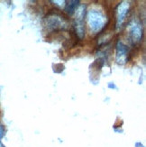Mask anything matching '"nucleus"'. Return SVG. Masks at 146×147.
Here are the masks:
<instances>
[{"label":"nucleus","instance_id":"f257e3e1","mask_svg":"<svg viewBox=\"0 0 146 147\" xmlns=\"http://www.w3.org/2000/svg\"><path fill=\"white\" fill-rule=\"evenodd\" d=\"M106 22V17L101 11L90 10L87 14V23L93 34H98L102 30Z\"/></svg>","mask_w":146,"mask_h":147},{"label":"nucleus","instance_id":"f03ea898","mask_svg":"<svg viewBox=\"0 0 146 147\" xmlns=\"http://www.w3.org/2000/svg\"><path fill=\"white\" fill-rule=\"evenodd\" d=\"M84 15H85V5H80L76 10V18H75V27L76 33L79 38H83L85 34L84 29Z\"/></svg>","mask_w":146,"mask_h":147},{"label":"nucleus","instance_id":"7ed1b4c3","mask_svg":"<svg viewBox=\"0 0 146 147\" xmlns=\"http://www.w3.org/2000/svg\"><path fill=\"white\" fill-rule=\"evenodd\" d=\"M129 34L131 37V40L134 43H137L141 42L143 37V29L142 25L138 22L133 21L129 24Z\"/></svg>","mask_w":146,"mask_h":147},{"label":"nucleus","instance_id":"20e7f679","mask_svg":"<svg viewBox=\"0 0 146 147\" xmlns=\"http://www.w3.org/2000/svg\"><path fill=\"white\" fill-rule=\"evenodd\" d=\"M129 3L128 2H122L118 5V7L116 9V27L119 28L122 26V24H124L126 15L128 14L129 10Z\"/></svg>","mask_w":146,"mask_h":147},{"label":"nucleus","instance_id":"39448f33","mask_svg":"<svg viewBox=\"0 0 146 147\" xmlns=\"http://www.w3.org/2000/svg\"><path fill=\"white\" fill-rule=\"evenodd\" d=\"M46 21H47L46 25L48 26V28L52 30L63 28L66 25V22L63 19V17L58 15H52L48 16V18H46Z\"/></svg>","mask_w":146,"mask_h":147},{"label":"nucleus","instance_id":"423d86ee","mask_svg":"<svg viewBox=\"0 0 146 147\" xmlns=\"http://www.w3.org/2000/svg\"><path fill=\"white\" fill-rule=\"evenodd\" d=\"M127 57V47L123 42H118L116 46V61L120 64H124Z\"/></svg>","mask_w":146,"mask_h":147},{"label":"nucleus","instance_id":"0eeeda50","mask_svg":"<svg viewBox=\"0 0 146 147\" xmlns=\"http://www.w3.org/2000/svg\"><path fill=\"white\" fill-rule=\"evenodd\" d=\"M78 4H79V1H71L67 5L65 10L69 15H72L74 12H76Z\"/></svg>","mask_w":146,"mask_h":147},{"label":"nucleus","instance_id":"6e6552de","mask_svg":"<svg viewBox=\"0 0 146 147\" xmlns=\"http://www.w3.org/2000/svg\"><path fill=\"white\" fill-rule=\"evenodd\" d=\"M5 135V129H4V126L0 124V140L2 139V137L4 136Z\"/></svg>","mask_w":146,"mask_h":147}]
</instances>
